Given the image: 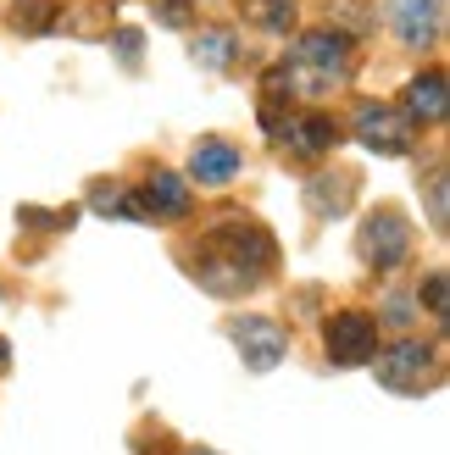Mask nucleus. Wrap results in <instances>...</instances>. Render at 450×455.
<instances>
[{"label":"nucleus","mask_w":450,"mask_h":455,"mask_svg":"<svg viewBox=\"0 0 450 455\" xmlns=\"http://www.w3.org/2000/svg\"><path fill=\"white\" fill-rule=\"evenodd\" d=\"M289 78H306L311 89H328L350 73V39L333 34V28H317V34H301L295 51H289Z\"/></svg>","instance_id":"1"},{"label":"nucleus","mask_w":450,"mask_h":455,"mask_svg":"<svg viewBox=\"0 0 450 455\" xmlns=\"http://www.w3.org/2000/svg\"><path fill=\"white\" fill-rule=\"evenodd\" d=\"M373 372L395 395H422V389H434V383H439V355H434V345H422V339H400L395 350L378 355Z\"/></svg>","instance_id":"2"},{"label":"nucleus","mask_w":450,"mask_h":455,"mask_svg":"<svg viewBox=\"0 0 450 455\" xmlns=\"http://www.w3.org/2000/svg\"><path fill=\"white\" fill-rule=\"evenodd\" d=\"M412 256V234H406V217L400 212H373L362 222V261L378 267V272H390Z\"/></svg>","instance_id":"3"},{"label":"nucleus","mask_w":450,"mask_h":455,"mask_svg":"<svg viewBox=\"0 0 450 455\" xmlns=\"http://www.w3.org/2000/svg\"><path fill=\"white\" fill-rule=\"evenodd\" d=\"M356 140L367 150H384V156H406L412 150V117L395 106H356Z\"/></svg>","instance_id":"4"},{"label":"nucleus","mask_w":450,"mask_h":455,"mask_svg":"<svg viewBox=\"0 0 450 455\" xmlns=\"http://www.w3.org/2000/svg\"><path fill=\"white\" fill-rule=\"evenodd\" d=\"M234 345L245 355V367L267 372V367H278V361H284L289 333H284V323H273V316H245V323H234Z\"/></svg>","instance_id":"5"},{"label":"nucleus","mask_w":450,"mask_h":455,"mask_svg":"<svg viewBox=\"0 0 450 455\" xmlns=\"http://www.w3.org/2000/svg\"><path fill=\"white\" fill-rule=\"evenodd\" d=\"M328 355L345 361V367H356V361H373L378 355V323L362 311H340L328 323Z\"/></svg>","instance_id":"6"},{"label":"nucleus","mask_w":450,"mask_h":455,"mask_svg":"<svg viewBox=\"0 0 450 455\" xmlns=\"http://www.w3.org/2000/svg\"><path fill=\"white\" fill-rule=\"evenodd\" d=\"M439 22H445V0H390V28L400 34V44H412V51L434 44Z\"/></svg>","instance_id":"7"},{"label":"nucleus","mask_w":450,"mask_h":455,"mask_svg":"<svg viewBox=\"0 0 450 455\" xmlns=\"http://www.w3.org/2000/svg\"><path fill=\"white\" fill-rule=\"evenodd\" d=\"M217 250H222L229 261H239L245 272H261V267H273V256H278V244L267 239L256 222H229V228L217 234Z\"/></svg>","instance_id":"8"},{"label":"nucleus","mask_w":450,"mask_h":455,"mask_svg":"<svg viewBox=\"0 0 450 455\" xmlns=\"http://www.w3.org/2000/svg\"><path fill=\"white\" fill-rule=\"evenodd\" d=\"M234 172H239V150H234V145H222V140L195 145V156H189V178H195L200 189H217V184H229Z\"/></svg>","instance_id":"9"},{"label":"nucleus","mask_w":450,"mask_h":455,"mask_svg":"<svg viewBox=\"0 0 450 455\" xmlns=\"http://www.w3.org/2000/svg\"><path fill=\"white\" fill-rule=\"evenodd\" d=\"M140 206L145 217H189V189H184V178H173V172H156L150 184L140 189Z\"/></svg>","instance_id":"10"},{"label":"nucleus","mask_w":450,"mask_h":455,"mask_svg":"<svg viewBox=\"0 0 450 455\" xmlns=\"http://www.w3.org/2000/svg\"><path fill=\"white\" fill-rule=\"evenodd\" d=\"M406 117L412 123H439L445 117V73L439 67L406 84Z\"/></svg>","instance_id":"11"},{"label":"nucleus","mask_w":450,"mask_h":455,"mask_svg":"<svg viewBox=\"0 0 450 455\" xmlns=\"http://www.w3.org/2000/svg\"><path fill=\"white\" fill-rule=\"evenodd\" d=\"M273 133H278L289 150H301V156H317V150L333 145V123H328V117H289V123H278Z\"/></svg>","instance_id":"12"},{"label":"nucleus","mask_w":450,"mask_h":455,"mask_svg":"<svg viewBox=\"0 0 450 455\" xmlns=\"http://www.w3.org/2000/svg\"><path fill=\"white\" fill-rule=\"evenodd\" d=\"M195 278H200V289H212V294H245V289L256 283V272H245L229 256H206V261L195 267Z\"/></svg>","instance_id":"13"},{"label":"nucleus","mask_w":450,"mask_h":455,"mask_svg":"<svg viewBox=\"0 0 450 455\" xmlns=\"http://www.w3.org/2000/svg\"><path fill=\"white\" fill-rule=\"evenodd\" d=\"M234 51H239V44H234L229 28H206V34H195V61H200V67H212V73H222V67L234 61Z\"/></svg>","instance_id":"14"},{"label":"nucleus","mask_w":450,"mask_h":455,"mask_svg":"<svg viewBox=\"0 0 450 455\" xmlns=\"http://www.w3.org/2000/svg\"><path fill=\"white\" fill-rule=\"evenodd\" d=\"M345 206H350V189H340L333 178H317V184H311V212H323V217H340Z\"/></svg>","instance_id":"15"},{"label":"nucleus","mask_w":450,"mask_h":455,"mask_svg":"<svg viewBox=\"0 0 450 455\" xmlns=\"http://www.w3.org/2000/svg\"><path fill=\"white\" fill-rule=\"evenodd\" d=\"M256 22L273 28V34H284L289 22H295V6H289V0H256Z\"/></svg>","instance_id":"16"},{"label":"nucleus","mask_w":450,"mask_h":455,"mask_svg":"<svg viewBox=\"0 0 450 455\" xmlns=\"http://www.w3.org/2000/svg\"><path fill=\"white\" fill-rule=\"evenodd\" d=\"M422 300H429V311L434 316H445V306H450V289H445V272H434L429 283H422Z\"/></svg>","instance_id":"17"},{"label":"nucleus","mask_w":450,"mask_h":455,"mask_svg":"<svg viewBox=\"0 0 450 455\" xmlns=\"http://www.w3.org/2000/svg\"><path fill=\"white\" fill-rule=\"evenodd\" d=\"M162 22H167V28H184V22H189V0H162Z\"/></svg>","instance_id":"18"},{"label":"nucleus","mask_w":450,"mask_h":455,"mask_svg":"<svg viewBox=\"0 0 450 455\" xmlns=\"http://www.w3.org/2000/svg\"><path fill=\"white\" fill-rule=\"evenodd\" d=\"M429 206H434V228H445V172H434V184H429Z\"/></svg>","instance_id":"19"},{"label":"nucleus","mask_w":450,"mask_h":455,"mask_svg":"<svg viewBox=\"0 0 450 455\" xmlns=\"http://www.w3.org/2000/svg\"><path fill=\"white\" fill-rule=\"evenodd\" d=\"M117 51H123V61H133V56H140V34H133V28L117 34Z\"/></svg>","instance_id":"20"},{"label":"nucleus","mask_w":450,"mask_h":455,"mask_svg":"<svg viewBox=\"0 0 450 455\" xmlns=\"http://www.w3.org/2000/svg\"><path fill=\"white\" fill-rule=\"evenodd\" d=\"M6 361H12V350H6V339H0V367H6Z\"/></svg>","instance_id":"21"},{"label":"nucleus","mask_w":450,"mask_h":455,"mask_svg":"<svg viewBox=\"0 0 450 455\" xmlns=\"http://www.w3.org/2000/svg\"><path fill=\"white\" fill-rule=\"evenodd\" d=\"M195 455H212V450H195Z\"/></svg>","instance_id":"22"}]
</instances>
